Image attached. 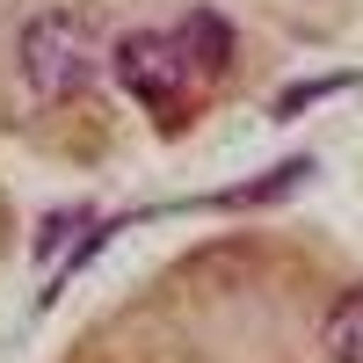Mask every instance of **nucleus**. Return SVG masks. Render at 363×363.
I'll list each match as a JSON object with an SVG mask.
<instances>
[{
	"label": "nucleus",
	"instance_id": "obj_3",
	"mask_svg": "<svg viewBox=\"0 0 363 363\" xmlns=\"http://www.w3.org/2000/svg\"><path fill=\"white\" fill-rule=\"evenodd\" d=\"M174 44H182V58H189L196 80H218L233 66V22L218 8H189V15L174 22Z\"/></svg>",
	"mask_w": 363,
	"mask_h": 363
},
{
	"label": "nucleus",
	"instance_id": "obj_4",
	"mask_svg": "<svg viewBox=\"0 0 363 363\" xmlns=\"http://www.w3.org/2000/svg\"><path fill=\"white\" fill-rule=\"evenodd\" d=\"M327 349H335V363H363V284L335 298V313H327Z\"/></svg>",
	"mask_w": 363,
	"mask_h": 363
},
{
	"label": "nucleus",
	"instance_id": "obj_5",
	"mask_svg": "<svg viewBox=\"0 0 363 363\" xmlns=\"http://www.w3.org/2000/svg\"><path fill=\"white\" fill-rule=\"evenodd\" d=\"M73 233H87V211H58L51 225H37V262H58Z\"/></svg>",
	"mask_w": 363,
	"mask_h": 363
},
{
	"label": "nucleus",
	"instance_id": "obj_1",
	"mask_svg": "<svg viewBox=\"0 0 363 363\" xmlns=\"http://www.w3.org/2000/svg\"><path fill=\"white\" fill-rule=\"evenodd\" d=\"M95 58H102L95 29H87L80 15H66V8H51V15H37V22L22 29V80L37 87L44 102L80 95L87 73H95Z\"/></svg>",
	"mask_w": 363,
	"mask_h": 363
},
{
	"label": "nucleus",
	"instance_id": "obj_6",
	"mask_svg": "<svg viewBox=\"0 0 363 363\" xmlns=\"http://www.w3.org/2000/svg\"><path fill=\"white\" fill-rule=\"evenodd\" d=\"M335 87H349V73H335V80H306V87H298V95H284V102H277V116H298L306 102H320V95H335Z\"/></svg>",
	"mask_w": 363,
	"mask_h": 363
},
{
	"label": "nucleus",
	"instance_id": "obj_2",
	"mask_svg": "<svg viewBox=\"0 0 363 363\" xmlns=\"http://www.w3.org/2000/svg\"><path fill=\"white\" fill-rule=\"evenodd\" d=\"M109 73H116L124 95L153 102V109H174L182 95H189V80H196L189 58H182V44H174V29H167V37H160V29H131V37H116Z\"/></svg>",
	"mask_w": 363,
	"mask_h": 363
}]
</instances>
